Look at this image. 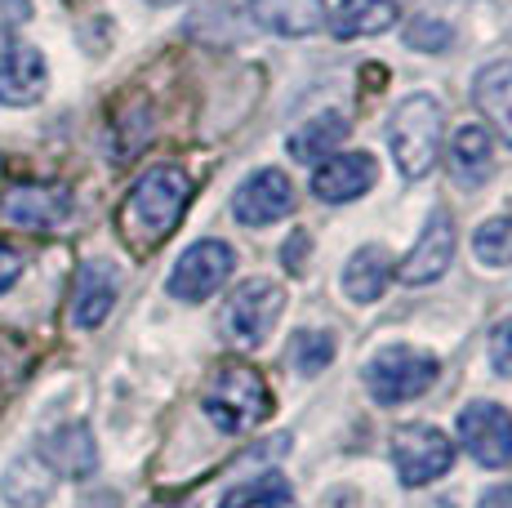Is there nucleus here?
Listing matches in <instances>:
<instances>
[{"mask_svg": "<svg viewBox=\"0 0 512 508\" xmlns=\"http://www.w3.org/2000/svg\"><path fill=\"white\" fill-rule=\"evenodd\" d=\"M187 197H192V179L179 165H152L139 183L130 188V197L121 205V228L134 246H156L179 228Z\"/></svg>", "mask_w": 512, "mask_h": 508, "instance_id": "1", "label": "nucleus"}, {"mask_svg": "<svg viewBox=\"0 0 512 508\" xmlns=\"http://www.w3.org/2000/svg\"><path fill=\"white\" fill-rule=\"evenodd\" d=\"M441 130H446V112H441V103L432 99V94H415V99H406L392 112L388 148L406 179H423V174L437 165Z\"/></svg>", "mask_w": 512, "mask_h": 508, "instance_id": "2", "label": "nucleus"}, {"mask_svg": "<svg viewBox=\"0 0 512 508\" xmlns=\"http://www.w3.org/2000/svg\"><path fill=\"white\" fill-rule=\"evenodd\" d=\"M201 406L210 415V424L223 428V433H250L272 415V393L250 366H223L205 384Z\"/></svg>", "mask_w": 512, "mask_h": 508, "instance_id": "3", "label": "nucleus"}, {"mask_svg": "<svg viewBox=\"0 0 512 508\" xmlns=\"http://www.w3.org/2000/svg\"><path fill=\"white\" fill-rule=\"evenodd\" d=\"M432 379H437V357L406 348V344L379 348L366 361V388L374 402H383V406L415 402V397H423L432 388Z\"/></svg>", "mask_w": 512, "mask_h": 508, "instance_id": "4", "label": "nucleus"}, {"mask_svg": "<svg viewBox=\"0 0 512 508\" xmlns=\"http://www.w3.org/2000/svg\"><path fill=\"white\" fill-rule=\"evenodd\" d=\"M281 308H285L281 286H272V281H245V286H236L228 308H223V335L236 348H259L272 335V326L281 321Z\"/></svg>", "mask_w": 512, "mask_h": 508, "instance_id": "5", "label": "nucleus"}, {"mask_svg": "<svg viewBox=\"0 0 512 508\" xmlns=\"http://www.w3.org/2000/svg\"><path fill=\"white\" fill-rule=\"evenodd\" d=\"M232 268H236L232 246H223V241H196V246H187L179 254V263H174L170 295L183 299V304H201V299H210L214 290L232 277Z\"/></svg>", "mask_w": 512, "mask_h": 508, "instance_id": "6", "label": "nucleus"}, {"mask_svg": "<svg viewBox=\"0 0 512 508\" xmlns=\"http://www.w3.org/2000/svg\"><path fill=\"white\" fill-rule=\"evenodd\" d=\"M392 459H397V473L406 486H428L437 482L441 473H450L455 464V446L441 428H428V424H410L397 433L392 442Z\"/></svg>", "mask_w": 512, "mask_h": 508, "instance_id": "7", "label": "nucleus"}, {"mask_svg": "<svg viewBox=\"0 0 512 508\" xmlns=\"http://www.w3.org/2000/svg\"><path fill=\"white\" fill-rule=\"evenodd\" d=\"M459 437L472 451V459L486 468L512 464V415L495 402H472L459 415Z\"/></svg>", "mask_w": 512, "mask_h": 508, "instance_id": "8", "label": "nucleus"}, {"mask_svg": "<svg viewBox=\"0 0 512 508\" xmlns=\"http://www.w3.org/2000/svg\"><path fill=\"white\" fill-rule=\"evenodd\" d=\"M0 214H5L14 228L49 232V228L72 219V192L58 188V183H18V188L5 192Z\"/></svg>", "mask_w": 512, "mask_h": 508, "instance_id": "9", "label": "nucleus"}, {"mask_svg": "<svg viewBox=\"0 0 512 508\" xmlns=\"http://www.w3.org/2000/svg\"><path fill=\"white\" fill-rule=\"evenodd\" d=\"M450 263H455V219L446 210H437L423 223L415 250L406 254V263L397 268V277L406 286H432L437 277H446Z\"/></svg>", "mask_w": 512, "mask_h": 508, "instance_id": "10", "label": "nucleus"}, {"mask_svg": "<svg viewBox=\"0 0 512 508\" xmlns=\"http://www.w3.org/2000/svg\"><path fill=\"white\" fill-rule=\"evenodd\" d=\"M294 210V188L281 170H259L236 188L232 197V214L245 228H263V223H277Z\"/></svg>", "mask_w": 512, "mask_h": 508, "instance_id": "11", "label": "nucleus"}, {"mask_svg": "<svg viewBox=\"0 0 512 508\" xmlns=\"http://www.w3.org/2000/svg\"><path fill=\"white\" fill-rule=\"evenodd\" d=\"M49 85V67L36 45L9 41L0 50V103L5 107H32Z\"/></svg>", "mask_w": 512, "mask_h": 508, "instance_id": "12", "label": "nucleus"}, {"mask_svg": "<svg viewBox=\"0 0 512 508\" xmlns=\"http://www.w3.org/2000/svg\"><path fill=\"white\" fill-rule=\"evenodd\" d=\"M116 295H121V281H116V268L107 259H90L81 272H76V290H72V321L81 330H94L107 321V312L116 308Z\"/></svg>", "mask_w": 512, "mask_h": 508, "instance_id": "13", "label": "nucleus"}, {"mask_svg": "<svg viewBox=\"0 0 512 508\" xmlns=\"http://www.w3.org/2000/svg\"><path fill=\"white\" fill-rule=\"evenodd\" d=\"M374 188V161L366 152H343V156H330V161L317 165V174H312V197L317 201H352L361 197V192Z\"/></svg>", "mask_w": 512, "mask_h": 508, "instance_id": "14", "label": "nucleus"}, {"mask_svg": "<svg viewBox=\"0 0 512 508\" xmlns=\"http://www.w3.org/2000/svg\"><path fill=\"white\" fill-rule=\"evenodd\" d=\"M58 473L41 459V451H27L18 459H9L5 477H0V495L9 508H45L54 495Z\"/></svg>", "mask_w": 512, "mask_h": 508, "instance_id": "15", "label": "nucleus"}, {"mask_svg": "<svg viewBox=\"0 0 512 508\" xmlns=\"http://www.w3.org/2000/svg\"><path fill=\"white\" fill-rule=\"evenodd\" d=\"M41 459L54 468L58 477H90L98 468V451H94V433L85 424H63L45 437Z\"/></svg>", "mask_w": 512, "mask_h": 508, "instance_id": "16", "label": "nucleus"}, {"mask_svg": "<svg viewBox=\"0 0 512 508\" xmlns=\"http://www.w3.org/2000/svg\"><path fill=\"white\" fill-rule=\"evenodd\" d=\"M250 14L277 36H312L326 27V0H250Z\"/></svg>", "mask_w": 512, "mask_h": 508, "instance_id": "17", "label": "nucleus"}, {"mask_svg": "<svg viewBox=\"0 0 512 508\" xmlns=\"http://www.w3.org/2000/svg\"><path fill=\"white\" fill-rule=\"evenodd\" d=\"M343 139H348V116L343 112H317L290 134V156L294 161L321 165V161H330V156H339Z\"/></svg>", "mask_w": 512, "mask_h": 508, "instance_id": "18", "label": "nucleus"}, {"mask_svg": "<svg viewBox=\"0 0 512 508\" xmlns=\"http://www.w3.org/2000/svg\"><path fill=\"white\" fill-rule=\"evenodd\" d=\"M472 103L486 112V121L499 130V139L512 143V63L508 58L481 67L477 81H472Z\"/></svg>", "mask_w": 512, "mask_h": 508, "instance_id": "19", "label": "nucleus"}, {"mask_svg": "<svg viewBox=\"0 0 512 508\" xmlns=\"http://www.w3.org/2000/svg\"><path fill=\"white\" fill-rule=\"evenodd\" d=\"M392 272H397V268H392L388 250L361 246L348 263H343V290H348L352 304H374V299L392 286Z\"/></svg>", "mask_w": 512, "mask_h": 508, "instance_id": "20", "label": "nucleus"}, {"mask_svg": "<svg viewBox=\"0 0 512 508\" xmlns=\"http://www.w3.org/2000/svg\"><path fill=\"white\" fill-rule=\"evenodd\" d=\"M392 23H397V0H343L330 27L339 41H361L388 32Z\"/></svg>", "mask_w": 512, "mask_h": 508, "instance_id": "21", "label": "nucleus"}, {"mask_svg": "<svg viewBox=\"0 0 512 508\" xmlns=\"http://www.w3.org/2000/svg\"><path fill=\"white\" fill-rule=\"evenodd\" d=\"M490 156H495V143L481 125H459L455 139H450V165H455L459 183H486L490 179Z\"/></svg>", "mask_w": 512, "mask_h": 508, "instance_id": "22", "label": "nucleus"}, {"mask_svg": "<svg viewBox=\"0 0 512 508\" xmlns=\"http://www.w3.org/2000/svg\"><path fill=\"white\" fill-rule=\"evenodd\" d=\"M219 508H290V482L277 473H263V477H254V482L228 491Z\"/></svg>", "mask_w": 512, "mask_h": 508, "instance_id": "23", "label": "nucleus"}, {"mask_svg": "<svg viewBox=\"0 0 512 508\" xmlns=\"http://www.w3.org/2000/svg\"><path fill=\"white\" fill-rule=\"evenodd\" d=\"M472 250L486 268H508L512 263V219H486L472 237Z\"/></svg>", "mask_w": 512, "mask_h": 508, "instance_id": "24", "label": "nucleus"}, {"mask_svg": "<svg viewBox=\"0 0 512 508\" xmlns=\"http://www.w3.org/2000/svg\"><path fill=\"white\" fill-rule=\"evenodd\" d=\"M330 357H334V339L326 335V330H303L299 339H294V370L299 375H321V370L330 366Z\"/></svg>", "mask_w": 512, "mask_h": 508, "instance_id": "25", "label": "nucleus"}, {"mask_svg": "<svg viewBox=\"0 0 512 508\" xmlns=\"http://www.w3.org/2000/svg\"><path fill=\"white\" fill-rule=\"evenodd\" d=\"M406 45L423 54H441L450 45V23H441V18H415L406 27Z\"/></svg>", "mask_w": 512, "mask_h": 508, "instance_id": "26", "label": "nucleus"}, {"mask_svg": "<svg viewBox=\"0 0 512 508\" xmlns=\"http://www.w3.org/2000/svg\"><path fill=\"white\" fill-rule=\"evenodd\" d=\"M490 366H495V375H512V321H504L490 339Z\"/></svg>", "mask_w": 512, "mask_h": 508, "instance_id": "27", "label": "nucleus"}, {"mask_svg": "<svg viewBox=\"0 0 512 508\" xmlns=\"http://www.w3.org/2000/svg\"><path fill=\"white\" fill-rule=\"evenodd\" d=\"M32 18V0H0V36L18 32Z\"/></svg>", "mask_w": 512, "mask_h": 508, "instance_id": "28", "label": "nucleus"}, {"mask_svg": "<svg viewBox=\"0 0 512 508\" xmlns=\"http://www.w3.org/2000/svg\"><path fill=\"white\" fill-rule=\"evenodd\" d=\"M18 272H23V254L0 241V295H5V290L18 281Z\"/></svg>", "mask_w": 512, "mask_h": 508, "instance_id": "29", "label": "nucleus"}, {"mask_svg": "<svg viewBox=\"0 0 512 508\" xmlns=\"http://www.w3.org/2000/svg\"><path fill=\"white\" fill-rule=\"evenodd\" d=\"M477 508H512V486H490Z\"/></svg>", "mask_w": 512, "mask_h": 508, "instance_id": "30", "label": "nucleus"}, {"mask_svg": "<svg viewBox=\"0 0 512 508\" xmlns=\"http://www.w3.org/2000/svg\"><path fill=\"white\" fill-rule=\"evenodd\" d=\"M147 5H179V0H147Z\"/></svg>", "mask_w": 512, "mask_h": 508, "instance_id": "31", "label": "nucleus"}]
</instances>
